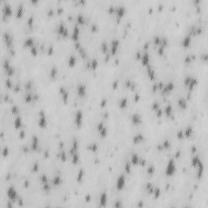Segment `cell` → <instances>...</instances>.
I'll use <instances>...</instances> for the list:
<instances>
[{
    "mask_svg": "<svg viewBox=\"0 0 208 208\" xmlns=\"http://www.w3.org/2000/svg\"><path fill=\"white\" fill-rule=\"evenodd\" d=\"M198 84V80L195 77L187 76L185 79V85L189 91H192Z\"/></svg>",
    "mask_w": 208,
    "mask_h": 208,
    "instance_id": "cell-1",
    "label": "cell"
},
{
    "mask_svg": "<svg viewBox=\"0 0 208 208\" xmlns=\"http://www.w3.org/2000/svg\"><path fill=\"white\" fill-rule=\"evenodd\" d=\"M176 164H175V161L174 159H170L168 162V165L167 167H166V175L168 176H171L172 175L176 172Z\"/></svg>",
    "mask_w": 208,
    "mask_h": 208,
    "instance_id": "cell-2",
    "label": "cell"
},
{
    "mask_svg": "<svg viewBox=\"0 0 208 208\" xmlns=\"http://www.w3.org/2000/svg\"><path fill=\"white\" fill-rule=\"evenodd\" d=\"M124 186H125V176H124V175L121 174L120 175L119 177L117 178V180H116L115 187H116V189L120 191L124 188Z\"/></svg>",
    "mask_w": 208,
    "mask_h": 208,
    "instance_id": "cell-3",
    "label": "cell"
},
{
    "mask_svg": "<svg viewBox=\"0 0 208 208\" xmlns=\"http://www.w3.org/2000/svg\"><path fill=\"white\" fill-rule=\"evenodd\" d=\"M83 122V112L81 110H77L75 114V124L77 128H81Z\"/></svg>",
    "mask_w": 208,
    "mask_h": 208,
    "instance_id": "cell-4",
    "label": "cell"
},
{
    "mask_svg": "<svg viewBox=\"0 0 208 208\" xmlns=\"http://www.w3.org/2000/svg\"><path fill=\"white\" fill-rule=\"evenodd\" d=\"M97 129L102 138H105V137L107 135L108 130H107V128L105 126V124H104V123H102V122L98 123L97 124Z\"/></svg>",
    "mask_w": 208,
    "mask_h": 208,
    "instance_id": "cell-5",
    "label": "cell"
},
{
    "mask_svg": "<svg viewBox=\"0 0 208 208\" xmlns=\"http://www.w3.org/2000/svg\"><path fill=\"white\" fill-rule=\"evenodd\" d=\"M7 197L9 198L11 201H15L16 199L18 198L17 192H16V189L13 186H10L9 188H8L7 191Z\"/></svg>",
    "mask_w": 208,
    "mask_h": 208,
    "instance_id": "cell-6",
    "label": "cell"
},
{
    "mask_svg": "<svg viewBox=\"0 0 208 208\" xmlns=\"http://www.w3.org/2000/svg\"><path fill=\"white\" fill-rule=\"evenodd\" d=\"M120 47V41L117 39H114L111 43V49H110V53L111 55H115L118 51V48Z\"/></svg>",
    "mask_w": 208,
    "mask_h": 208,
    "instance_id": "cell-7",
    "label": "cell"
},
{
    "mask_svg": "<svg viewBox=\"0 0 208 208\" xmlns=\"http://www.w3.org/2000/svg\"><path fill=\"white\" fill-rule=\"evenodd\" d=\"M57 32H58V34L62 35L63 37H67L68 35V28H66V26L64 25V23H60L59 25H58Z\"/></svg>",
    "mask_w": 208,
    "mask_h": 208,
    "instance_id": "cell-8",
    "label": "cell"
},
{
    "mask_svg": "<svg viewBox=\"0 0 208 208\" xmlns=\"http://www.w3.org/2000/svg\"><path fill=\"white\" fill-rule=\"evenodd\" d=\"M131 122L134 124V125H140L142 122V119H141V116L138 113H134L131 115Z\"/></svg>",
    "mask_w": 208,
    "mask_h": 208,
    "instance_id": "cell-9",
    "label": "cell"
},
{
    "mask_svg": "<svg viewBox=\"0 0 208 208\" xmlns=\"http://www.w3.org/2000/svg\"><path fill=\"white\" fill-rule=\"evenodd\" d=\"M37 124L38 126L41 128H44L47 124V117H46V115L44 114L43 111H41L40 113V117L38 119V122H37Z\"/></svg>",
    "mask_w": 208,
    "mask_h": 208,
    "instance_id": "cell-10",
    "label": "cell"
},
{
    "mask_svg": "<svg viewBox=\"0 0 208 208\" xmlns=\"http://www.w3.org/2000/svg\"><path fill=\"white\" fill-rule=\"evenodd\" d=\"M125 11H126V9L124 6H119L117 7H115V13L116 15V17L119 20H120L124 16Z\"/></svg>",
    "mask_w": 208,
    "mask_h": 208,
    "instance_id": "cell-11",
    "label": "cell"
},
{
    "mask_svg": "<svg viewBox=\"0 0 208 208\" xmlns=\"http://www.w3.org/2000/svg\"><path fill=\"white\" fill-rule=\"evenodd\" d=\"M77 93L79 97L83 98L86 94V85L85 84H79L77 88Z\"/></svg>",
    "mask_w": 208,
    "mask_h": 208,
    "instance_id": "cell-12",
    "label": "cell"
},
{
    "mask_svg": "<svg viewBox=\"0 0 208 208\" xmlns=\"http://www.w3.org/2000/svg\"><path fill=\"white\" fill-rule=\"evenodd\" d=\"M3 66H4V68H5L6 73L8 75V76H11V75L14 74V68L10 65L9 61H8V60H5Z\"/></svg>",
    "mask_w": 208,
    "mask_h": 208,
    "instance_id": "cell-13",
    "label": "cell"
},
{
    "mask_svg": "<svg viewBox=\"0 0 208 208\" xmlns=\"http://www.w3.org/2000/svg\"><path fill=\"white\" fill-rule=\"evenodd\" d=\"M59 92H60V94L62 96V98H63L64 103H67L68 101V92L64 87H61L59 90Z\"/></svg>",
    "mask_w": 208,
    "mask_h": 208,
    "instance_id": "cell-14",
    "label": "cell"
},
{
    "mask_svg": "<svg viewBox=\"0 0 208 208\" xmlns=\"http://www.w3.org/2000/svg\"><path fill=\"white\" fill-rule=\"evenodd\" d=\"M141 64L144 66H150V55L147 52H145L141 57Z\"/></svg>",
    "mask_w": 208,
    "mask_h": 208,
    "instance_id": "cell-15",
    "label": "cell"
},
{
    "mask_svg": "<svg viewBox=\"0 0 208 208\" xmlns=\"http://www.w3.org/2000/svg\"><path fill=\"white\" fill-rule=\"evenodd\" d=\"M39 147V140L37 138V136L34 135L32 138V144H31V148L33 151H37Z\"/></svg>",
    "mask_w": 208,
    "mask_h": 208,
    "instance_id": "cell-16",
    "label": "cell"
},
{
    "mask_svg": "<svg viewBox=\"0 0 208 208\" xmlns=\"http://www.w3.org/2000/svg\"><path fill=\"white\" fill-rule=\"evenodd\" d=\"M174 87H175V85H174V84H173L172 82H169V83H168V84L166 85L163 86V89H162V91H163V94H168V93H169V92H171L172 90H173Z\"/></svg>",
    "mask_w": 208,
    "mask_h": 208,
    "instance_id": "cell-17",
    "label": "cell"
},
{
    "mask_svg": "<svg viewBox=\"0 0 208 208\" xmlns=\"http://www.w3.org/2000/svg\"><path fill=\"white\" fill-rule=\"evenodd\" d=\"M3 15L5 16H11L12 15L11 7L8 3H6L5 5L3 6Z\"/></svg>",
    "mask_w": 208,
    "mask_h": 208,
    "instance_id": "cell-18",
    "label": "cell"
},
{
    "mask_svg": "<svg viewBox=\"0 0 208 208\" xmlns=\"http://www.w3.org/2000/svg\"><path fill=\"white\" fill-rule=\"evenodd\" d=\"M140 160H141V158L139 157V155L138 154H132V156H131V164L132 165H139L140 164Z\"/></svg>",
    "mask_w": 208,
    "mask_h": 208,
    "instance_id": "cell-19",
    "label": "cell"
},
{
    "mask_svg": "<svg viewBox=\"0 0 208 208\" xmlns=\"http://www.w3.org/2000/svg\"><path fill=\"white\" fill-rule=\"evenodd\" d=\"M78 148H79L78 141H77V139H74L73 141H72V147H71L70 153L72 154V155H73V154H75V153H77Z\"/></svg>",
    "mask_w": 208,
    "mask_h": 208,
    "instance_id": "cell-20",
    "label": "cell"
},
{
    "mask_svg": "<svg viewBox=\"0 0 208 208\" xmlns=\"http://www.w3.org/2000/svg\"><path fill=\"white\" fill-rule=\"evenodd\" d=\"M79 34H80V28H79L78 26H75L74 29H73V33L72 34V40L77 41L78 39H79Z\"/></svg>",
    "mask_w": 208,
    "mask_h": 208,
    "instance_id": "cell-21",
    "label": "cell"
},
{
    "mask_svg": "<svg viewBox=\"0 0 208 208\" xmlns=\"http://www.w3.org/2000/svg\"><path fill=\"white\" fill-rule=\"evenodd\" d=\"M198 168V171H197V177L199 179L201 178L202 174H203V171H204V166H203V164L202 163V161L198 164V165L197 166Z\"/></svg>",
    "mask_w": 208,
    "mask_h": 208,
    "instance_id": "cell-22",
    "label": "cell"
},
{
    "mask_svg": "<svg viewBox=\"0 0 208 208\" xmlns=\"http://www.w3.org/2000/svg\"><path fill=\"white\" fill-rule=\"evenodd\" d=\"M22 126V119L20 116H16L14 120V128L16 129H20Z\"/></svg>",
    "mask_w": 208,
    "mask_h": 208,
    "instance_id": "cell-23",
    "label": "cell"
},
{
    "mask_svg": "<svg viewBox=\"0 0 208 208\" xmlns=\"http://www.w3.org/2000/svg\"><path fill=\"white\" fill-rule=\"evenodd\" d=\"M190 43H191V37L188 35V36H186L184 39H183L182 47H185V48H187L190 46Z\"/></svg>",
    "mask_w": 208,
    "mask_h": 208,
    "instance_id": "cell-24",
    "label": "cell"
},
{
    "mask_svg": "<svg viewBox=\"0 0 208 208\" xmlns=\"http://www.w3.org/2000/svg\"><path fill=\"white\" fill-rule=\"evenodd\" d=\"M107 194L106 192H103L100 196V204L102 206H104L107 205Z\"/></svg>",
    "mask_w": 208,
    "mask_h": 208,
    "instance_id": "cell-25",
    "label": "cell"
},
{
    "mask_svg": "<svg viewBox=\"0 0 208 208\" xmlns=\"http://www.w3.org/2000/svg\"><path fill=\"white\" fill-rule=\"evenodd\" d=\"M178 106L180 107L182 110H185L187 108V102L184 98H180L178 100Z\"/></svg>",
    "mask_w": 208,
    "mask_h": 208,
    "instance_id": "cell-26",
    "label": "cell"
},
{
    "mask_svg": "<svg viewBox=\"0 0 208 208\" xmlns=\"http://www.w3.org/2000/svg\"><path fill=\"white\" fill-rule=\"evenodd\" d=\"M201 162V159H200V158H199L198 155H194L193 157V159L192 160H191V164H192V166L194 168H197V166L198 165V164Z\"/></svg>",
    "mask_w": 208,
    "mask_h": 208,
    "instance_id": "cell-27",
    "label": "cell"
},
{
    "mask_svg": "<svg viewBox=\"0 0 208 208\" xmlns=\"http://www.w3.org/2000/svg\"><path fill=\"white\" fill-rule=\"evenodd\" d=\"M164 113L166 114V115L168 116V117H170V116L172 115V105H170V104H168L166 107L164 108Z\"/></svg>",
    "mask_w": 208,
    "mask_h": 208,
    "instance_id": "cell-28",
    "label": "cell"
},
{
    "mask_svg": "<svg viewBox=\"0 0 208 208\" xmlns=\"http://www.w3.org/2000/svg\"><path fill=\"white\" fill-rule=\"evenodd\" d=\"M128 106V98H122L121 100L119 102V107L121 108V109H124Z\"/></svg>",
    "mask_w": 208,
    "mask_h": 208,
    "instance_id": "cell-29",
    "label": "cell"
},
{
    "mask_svg": "<svg viewBox=\"0 0 208 208\" xmlns=\"http://www.w3.org/2000/svg\"><path fill=\"white\" fill-rule=\"evenodd\" d=\"M62 182H63V180H62L60 176H56L54 177L52 180V184L54 185H60L62 184Z\"/></svg>",
    "mask_w": 208,
    "mask_h": 208,
    "instance_id": "cell-30",
    "label": "cell"
},
{
    "mask_svg": "<svg viewBox=\"0 0 208 208\" xmlns=\"http://www.w3.org/2000/svg\"><path fill=\"white\" fill-rule=\"evenodd\" d=\"M23 13H24V6L23 4H20L17 8V11H16V17L17 18L22 17Z\"/></svg>",
    "mask_w": 208,
    "mask_h": 208,
    "instance_id": "cell-31",
    "label": "cell"
},
{
    "mask_svg": "<svg viewBox=\"0 0 208 208\" xmlns=\"http://www.w3.org/2000/svg\"><path fill=\"white\" fill-rule=\"evenodd\" d=\"M143 139H144V137L142 134H137L133 137V142L134 144H138L141 142Z\"/></svg>",
    "mask_w": 208,
    "mask_h": 208,
    "instance_id": "cell-32",
    "label": "cell"
},
{
    "mask_svg": "<svg viewBox=\"0 0 208 208\" xmlns=\"http://www.w3.org/2000/svg\"><path fill=\"white\" fill-rule=\"evenodd\" d=\"M24 47H34V39L32 38V37H29V38L26 39L24 41Z\"/></svg>",
    "mask_w": 208,
    "mask_h": 208,
    "instance_id": "cell-33",
    "label": "cell"
},
{
    "mask_svg": "<svg viewBox=\"0 0 208 208\" xmlns=\"http://www.w3.org/2000/svg\"><path fill=\"white\" fill-rule=\"evenodd\" d=\"M147 73H148V77L149 78H151V80H154L155 77V72L154 71L153 68H151L150 66H148V70H147Z\"/></svg>",
    "mask_w": 208,
    "mask_h": 208,
    "instance_id": "cell-34",
    "label": "cell"
},
{
    "mask_svg": "<svg viewBox=\"0 0 208 208\" xmlns=\"http://www.w3.org/2000/svg\"><path fill=\"white\" fill-rule=\"evenodd\" d=\"M79 159H80V157H79V154H78V152H77V153L73 154V155H72V163L73 164H78Z\"/></svg>",
    "mask_w": 208,
    "mask_h": 208,
    "instance_id": "cell-35",
    "label": "cell"
},
{
    "mask_svg": "<svg viewBox=\"0 0 208 208\" xmlns=\"http://www.w3.org/2000/svg\"><path fill=\"white\" fill-rule=\"evenodd\" d=\"M77 63V58L74 55H71L68 59V64L70 67H74L75 64Z\"/></svg>",
    "mask_w": 208,
    "mask_h": 208,
    "instance_id": "cell-36",
    "label": "cell"
},
{
    "mask_svg": "<svg viewBox=\"0 0 208 208\" xmlns=\"http://www.w3.org/2000/svg\"><path fill=\"white\" fill-rule=\"evenodd\" d=\"M193 132H194L193 128L191 126H189V127H187V128L184 131V134H185V136L186 137V138H189V137L192 135Z\"/></svg>",
    "mask_w": 208,
    "mask_h": 208,
    "instance_id": "cell-37",
    "label": "cell"
},
{
    "mask_svg": "<svg viewBox=\"0 0 208 208\" xmlns=\"http://www.w3.org/2000/svg\"><path fill=\"white\" fill-rule=\"evenodd\" d=\"M98 62L97 61V60H92L90 62V69H92V70H95L97 68H98Z\"/></svg>",
    "mask_w": 208,
    "mask_h": 208,
    "instance_id": "cell-38",
    "label": "cell"
},
{
    "mask_svg": "<svg viewBox=\"0 0 208 208\" xmlns=\"http://www.w3.org/2000/svg\"><path fill=\"white\" fill-rule=\"evenodd\" d=\"M4 38H5V41L7 42V45L8 47H10L11 45V42H12V39L11 36L9 35V34H7V33H5V34H4Z\"/></svg>",
    "mask_w": 208,
    "mask_h": 208,
    "instance_id": "cell-39",
    "label": "cell"
},
{
    "mask_svg": "<svg viewBox=\"0 0 208 208\" xmlns=\"http://www.w3.org/2000/svg\"><path fill=\"white\" fill-rule=\"evenodd\" d=\"M77 21L78 24H85V17H84V16H83V15L79 14V15L77 16Z\"/></svg>",
    "mask_w": 208,
    "mask_h": 208,
    "instance_id": "cell-40",
    "label": "cell"
},
{
    "mask_svg": "<svg viewBox=\"0 0 208 208\" xmlns=\"http://www.w3.org/2000/svg\"><path fill=\"white\" fill-rule=\"evenodd\" d=\"M33 100H34V95L31 94H26L24 96V101L26 102H31Z\"/></svg>",
    "mask_w": 208,
    "mask_h": 208,
    "instance_id": "cell-41",
    "label": "cell"
},
{
    "mask_svg": "<svg viewBox=\"0 0 208 208\" xmlns=\"http://www.w3.org/2000/svg\"><path fill=\"white\" fill-rule=\"evenodd\" d=\"M57 74H58V71H57V68L54 67L51 70V77L53 78V79H55L57 76Z\"/></svg>",
    "mask_w": 208,
    "mask_h": 208,
    "instance_id": "cell-42",
    "label": "cell"
},
{
    "mask_svg": "<svg viewBox=\"0 0 208 208\" xmlns=\"http://www.w3.org/2000/svg\"><path fill=\"white\" fill-rule=\"evenodd\" d=\"M146 189L148 190V192H149L150 194H153L155 188H154V186H153L152 184H151V183H149V184H147V185H146Z\"/></svg>",
    "mask_w": 208,
    "mask_h": 208,
    "instance_id": "cell-43",
    "label": "cell"
},
{
    "mask_svg": "<svg viewBox=\"0 0 208 208\" xmlns=\"http://www.w3.org/2000/svg\"><path fill=\"white\" fill-rule=\"evenodd\" d=\"M154 194H155V198H158L159 196H160V193H161V191L159 189V188H155V189H154Z\"/></svg>",
    "mask_w": 208,
    "mask_h": 208,
    "instance_id": "cell-44",
    "label": "cell"
},
{
    "mask_svg": "<svg viewBox=\"0 0 208 208\" xmlns=\"http://www.w3.org/2000/svg\"><path fill=\"white\" fill-rule=\"evenodd\" d=\"M160 108V105L159 104V102H155L153 104H152V109L156 111L157 110H159Z\"/></svg>",
    "mask_w": 208,
    "mask_h": 208,
    "instance_id": "cell-45",
    "label": "cell"
},
{
    "mask_svg": "<svg viewBox=\"0 0 208 208\" xmlns=\"http://www.w3.org/2000/svg\"><path fill=\"white\" fill-rule=\"evenodd\" d=\"M83 176H84V171H83V170H80V172L77 174V181H81L82 180Z\"/></svg>",
    "mask_w": 208,
    "mask_h": 208,
    "instance_id": "cell-46",
    "label": "cell"
},
{
    "mask_svg": "<svg viewBox=\"0 0 208 208\" xmlns=\"http://www.w3.org/2000/svg\"><path fill=\"white\" fill-rule=\"evenodd\" d=\"M90 151H96L98 150V145L96 144H91L90 145V146L88 148Z\"/></svg>",
    "mask_w": 208,
    "mask_h": 208,
    "instance_id": "cell-47",
    "label": "cell"
},
{
    "mask_svg": "<svg viewBox=\"0 0 208 208\" xmlns=\"http://www.w3.org/2000/svg\"><path fill=\"white\" fill-rule=\"evenodd\" d=\"M155 172V167H154V166H150V167L148 168V169H147V172L150 175L154 174V172Z\"/></svg>",
    "mask_w": 208,
    "mask_h": 208,
    "instance_id": "cell-48",
    "label": "cell"
},
{
    "mask_svg": "<svg viewBox=\"0 0 208 208\" xmlns=\"http://www.w3.org/2000/svg\"><path fill=\"white\" fill-rule=\"evenodd\" d=\"M59 158L60 159V160H62V161H65L66 160V155H65L64 151H62L61 153L59 154Z\"/></svg>",
    "mask_w": 208,
    "mask_h": 208,
    "instance_id": "cell-49",
    "label": "cell"
},
{
    "mask_svg": "<svg viewBox=\"0 0 208 208\" xmlns=\"http://www.w3.org/2000/svg\"><path fill=\"white\" fill-rule=\"evenodd\" d=\"M40 180H41V183H42V184H47V181H48L47 177V176H46V175H42V176H41Z\"/></svg>",
    "mask_w": 208,
    "mask_h": 208,
    "instance_id": "cell-50",
    "label": "cell"
},
{
    "mask_svg": "<svg viewBox=\"0 0 208 208\" xmlns=\"http://www.w3.org/2000/svg\"><path fill=\"white\" fill-rule=\"evenodd\" d=\"M27 24L28 25H29V27H31L33 25V24H34V16H31L29 18H28V21H27Z\"/></svg>",
    "mask_w": 208,
    "mask_h": 208,
    "instance_id": "cell-51",
    "label": "cell"
},
{
    "mask_svg": "<svg viewBox=\"0 0 208 208\" xmlns=\"http://www.w3.org/2000/svg\"><path fill=\"white\" fill-rule=\"evenodd\" d=\"M170 141H165L163 143V148H164V149H168L169 147H170Z\"/></svg>",
    "mask_w": 208,
    "mask_h": 208,
    "instance_id": "cell-52",
    "label": "cell"
},
{
    "mask_svg": "<svg viewBox=\"0 0 208 208\" xmlns=\"http://www.w3.org/2000/svg\"><path fill=\"white\" fill-rule=\"evenodd\" d=\"M125 171H126V172H128V173H129L130 172H131V164L130 163H127L126 164H125Z\"/></svg>",
    "mask_w": 208,
    "mask_h": 208,
    "instance_id": "cell-53",
    "label": "cell"
},
{
    "mask_svg": "<svg viewBox=\"0 0 208 208\" xmlns=\"http://www.w3.org/2000/svg\"><path fill=\"white\" fill-rule=\"evenodd\" d=\"M8 154H9V150H8V147H7V146H6L5 148H4V149L3 150V155L4 157H6V156L8 155Z\"/></svg>",
    "mask_w": 208,
    "mask_h": 208,
    "instance_id": "cell-54",
    "label": "cell"
},
{
    "mask_svg": "<svg viewBox=\"0 0 208 208\" xmlns=\"http://www.w3.org/2000/svg\"><path fill=\"white\" fill-rule=\"evenodd\" d=\"M31 53H32V55H37V48L34 47H31Z\"/></svg>",
    "mask_w": 208,
    "mask_h": 208,
    "instance_id": "cell-55",
    "label": "cell"
},
{
    "mask_svg": "<svg viewBox=\"0 0 208 208\" xmlns=\"http://www.w3.org/2000/svg\"><path fill=\"white\" fill-rule=\"evenodd\" d=\"M11 112L13 114H16V113H18L19 112V109H18V107H16V106H14L13 107L11 108Z\"/></svg>",
    "mask_w": 208,
    "mask_h": 208,
    "instance_id": "cell-56",
    "label": "cell"
},
{
    "mask_svg": "<svg viewBox=\"0 0 208 208\" xmlns=\"http://www.w3.org/2000/svg\"><path fill=\"white\" fill-rule=\"evenodd\" d=\"M102 51L103 52H106L107 51V49H108V47H107V44L104 42V43H102Z\"/></svg>",
    "mask_w": 208,
    "mask_h": 208,
    "instance_id": "cell-57",
    "label": "cell"
},
{
    "mask_svg": "<svg viewBox=\"0 0 208 208\" xmlns=\"http://www.w3.org/2000/svg\"><path fill=\"white\" fill-rule=\"evenodd\" d=\"M185 136L184 134V132H182V131H180L178 132V134H177V137H178V138H183V137Z\"/></svg>",
    "mask_w": 208,
    "mask_h": 208,
    "instance_id": "cell-58",
    "label": "cell"
},
{
    "mask_svg": "<svg viewBox=\"0 0 208 208\" xmlns=\"http://www.w3.org/2000/svg\"><path fill=\"white\" fill-rule=\"evenodd\" d=\"M6 85L8 86V87H11V82L10 81V80H7L6 81Z\"/></svg>",
    "mask_w": 208,
    "mask_h": 208,
    "instance_id": "cell-59",
    "label": "cell"
},
{
    "mask_svg": "<svg viewBox=\"0 0 208 208\" xmlns=\"http://www.w3.org/2000/svg\"><path fill=\"white\" fill-rule=\"evenodd\" d=\"M19 136L20 137V138H24V132H21L20 133Z\"/></svg>",
    "mask_w": 208,
    "mask_h": 208,
    "instance_id": "cell-60",
    "label": "cell"
},
{
    "mask_svg": "<svg viewBox=\"0 0 208 208\" xmlns=\"http://www.w3.org/2000/svg\"><path fill=\"white\" fill-rule=\"evenodd\" d=\"M37 168H38V167H37V164H35V165L34 166V167H33V169H34V171H37Z\"/></svg>",
    "mask_w": 208,
    "mask_h": 208,
    "instance_id": "cell-61",
    "label": "cell"
}]
</instances>
